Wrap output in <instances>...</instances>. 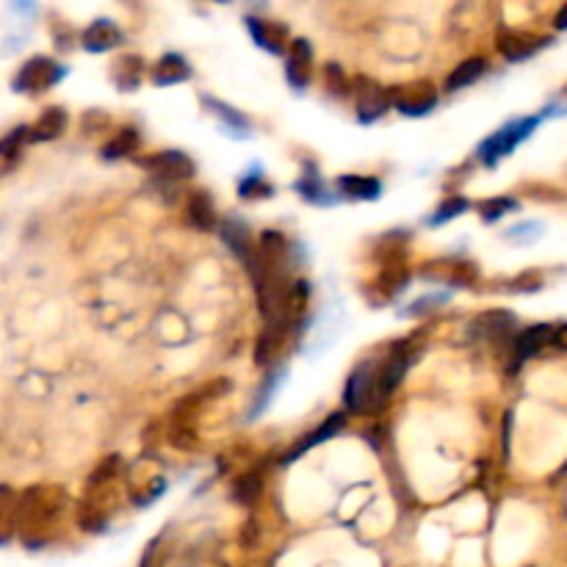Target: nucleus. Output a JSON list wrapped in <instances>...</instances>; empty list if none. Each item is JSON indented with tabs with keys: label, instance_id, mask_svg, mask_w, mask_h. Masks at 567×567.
Here are the masks:
<instances>
[{
	"label": "nucleus",
	"instance_id": "f257e3e1",
	"mask_svg": "<svg viewBox=\"0 0 567 567\" xmlns=\"http://www.w3.org/2000/svg\"><path fill=\"white\" fill-rule=\"evenodd\" d=\"M385 394L380 385V362H360L352 376L346 380V391H343V404L349 413L354 415H371L383 407Z\"/></svg>",
	"mask_w": 567,
	"mask_h": 567
},
{
	"label": "nucleus",
	"instance_id": "f03ea898",
	"mask_svg": "<svg viewBox=\"0 0 567 567\" xmlns=\"http://www.w3.org/2000/svg\"><path fill=\"white\" fill-rule=\"evenodd\" d=\"M64 493L58 488H28L20 496L17 518L26 529H42L45 523H53L61 512Z\"/></svg>",
	"mask_w": 567,
	"mask_h": 567
},
{
	"label": "nucleus",
	"instance_id": "7ed1b4c3",
	"mask_svg": "<svg viewBox=\"0 0 567 567\" xmlns=\"http://www.w3.org/2000/svg\"><path fill=\"white\" fill-rule=\"evenodd\" d=\"M61 78H64V67L58 61H53L47 56H34L15 75V91L39 94V91H47L50 86H56Z\"/></svg>",
	"mask_w": 567,
	"mask_h": 567
},
{
	"label": "nucleus",
	"instance_id": "20e7f679",
	"mask_svg": "<svg viewBox=\"0 0 567 567\" xmlns=\"http://www.w3.org/2000/svg\"><path fill=\"white\" fill-rule=\"evenodd\" d=\"M537 122H540V117H526V120H515V122L504 125L499 133H493L488 142L479 144V158L485 163H496L499 158L509 155L537 128Z\"/></svg>",
	"mask_w": 567,
	"mask_h": 567
},
{
	"label": "nucleus",
	"instance_id": "39448f33",
	"mask_svg": "<svg viewBox=\"0 0 567 567\" xmlns=\"http://www.w3.org/2000/svg\"><path fill=\"white\" fill-rule=\"evenodd\" d=\"M391 103L407 117H424L437 106V89L429 80H413L391 89Z\"/></svg>",
	"mask_w": 567,
	"mask_h": 567
},
{
	"label": "nucleus",
	"instance_id": "423d86ee",
	"mask_svg": "<svg viewBox=\"0 0 567 567\" xmlns=\"http://www.w3.org/2000/svg\"><path fill=\"white\" fill-rule=\"evenodd\" d=\"M354 94H357L354 111H357V120H360L362 125L376 122L380 117H385V111L394 106V103H391V91H385L380 83H373V80H368V78H357V83H354Z\"/></svg>",
	"mask_w": 567,
	"mask_h": 567
},
{
	"label": "nucleus",
	"instance_id": "0eeeda50",
	"mask_svg": "<svg viewBox=\"0 0 567 567\" xmlns=\"http://www.w3.org/2000/svg\"><path fill=\"white\" fill-rule=\"evenodd\" d=\"M139 163L150 172H155L158 177H166V180H188L194 177V161L188 158L185 152L180 150H163V152H155L150 158H139Z\"/></svg>",
	"mask_w": 567,
	"mask_h": 567
},
{
	"label": "nucleus",
	"instance_id": "6e6552de",
	"mask_svg": "<svg viewBox=\"0 0 567 567\" xmlns=\"http://www.w3.org/2000/svg\"><path fill=\"white\" fill-rule=\"evenodd\" d=\"M548 45V37H534V34H523V31H499L496 37V47L507 61H526L534 53H540Z\"/></svg>",
	"mask_w": 567,
	"mask_h": 567
},
{
	"label": "nucleus",
	"instance_id": "1a4fd4ad",
	"mask_svg": "<svg viewBox=\"0 0 567 567\" xmlns=\"http://www.w3.org/2000/svg\"><path fill=\"white\" fill-rule=\"evenodd\" d=\"M518 319L507 310H488L477 316L474 321V335L490 341V343H504L509 338H518Z\"/></svg>",
	"mask_w": 567,
	"mask_h": 567
},
{
	"label": "nucleus",
	"instance_id": "9d476101",
	"mask_svg": "<svg viewBox=\"0 0 567 567\" xmlns=\"http://www.w3.org/2000/svg\"><path fill=\"white\" fill-rule=\"evenodd\" d=\"M421 277L432 282H454V286H470L477 279V266L467 260H432L421 268Z\"/></svg>",
	"mask_w": 567,
	"mask_h": 567
},
{
	"label": "nucleus",
	"instance_id": "9b49d317",
	"mask_svg": "<svg viewBox=\"0 0 567 567\" xmlns=\"http://www.w3.org/2000/svg\"><path fill=\"white\" fill-rule=\"evenodd\" d=\"M247 28H249L257 47H263L274 56L286 53V45H289V28L286 26L271 23V20H260V17H247Z\"/></svg>",
	"mask_w": 567,
	"mask_h": 567
},
{
	"label": "nucleus",
	"instance_id": "f8f14e48",
	"mask_svg": "<svg viewBox=\"0 0 567 567\" xmlns=\"http://www.w3.org/2000/svg\"><path fill=\"white\" fill-rule=\"evenodd\" d=\"M80 42H83V47H86L89 53H106V50L122 45V31H120V26L111 23V20H94V23L83 31Z\"/></svg>",
	"mask_w": 567,
	"mask_h": 567
},
{
	"label": "nucleus",
	"instance_id": "ddd939ff",
	"mask_svg": "<svg viewBox=\"0 0 567 567\" xmlns=\"http://www.w3.org/2000/svg\"><path fill=\"white\" fill-rule=\"evenodd\" d=\"M310 61H313V47L308 39H294L286 61V75L294 83V89H305L310 80Z\"/></svg>",
	"mask_w": 567,
	"mask_h": 567
},
{
	"label": "nucleus",
	"instance_id": "4468645a",
	"mask_svg": "<svg viewBox=\"0 0 567 567\" xmlns=\"http://www.w3.org/2000/svg\"><path fill=\"white\" fill-rule=\"evenodd\" d=\"M556 338V327L553 324H534L523 332H518L512 349H515V357L518 360H526V357H534L537 352H542L545 346H551Z\"/></svg>",
	"mask_w": 567,
	"mask_h": 567
},
{
	"label": "nucleus",
	"instance_id": "2eb2a0df",
	"mask_svg": "<svg viewBox=\"0 0 567 567\" xmlns=\"http://www.w3.org/2000/svg\"><path fill=\"white\" fill-rule=\"evenodd\" d=\"M192 78V67L180 53H166L155 67H152V80L158 86H174Z\"/></svg>",
	"mask_w": 567,
	"mask_h": 567
},
{
	"label": "nucleus",
	"instance_id": "dca6fc26",
	"mask_svg": "<svg viewBox=\"0 0 567 567\" xmlns=\"http://www.w3.org/2000/svg\"><path fill=\"white\" fill-rule=\"evenodd\" d=\"M338 188H341V194H346L352 200H376L383 192V183L376 177L343 174V177H338Z\"/></svg>",
	"mask_w": 567,
	"mask_h": 567
},
{
	"label": "nucleus",
	"instance_id": "f3484780",
	"mask_svg": "<svg viewBox=\"0 0 567 567\" xmlns=\"http://www.w3.org/2000/svg\"><path fill=\"white\" fill-rule=\"evenodd\" d=\"M185 214H188V219H192L194 227H200V230H205V233L214 230L216 222H219L216 208H214V200L208 197V192H194L192 200H188Z\"/></svg>",
	"mask_w": 567,
	"mask_h": 567
},
{
	"label": "nucleus",
	"instance_id": "a211bd4d",
	"mask_svg": "<svg viewBox=\"0 0 567 567\" xmlns=\"http://www.w3.org/2000/svg\"><path fill=\"white\" fill-rule=\"evenodd\" d=\"M64 128H67V114L58 106H53L31 125V139L28 142H53L64 133Z\"/></svg>",
	"mask_w": 567,
	"mask_h": 567
},
{
	"label": "nucleus",
	"instance_id": "6ab92c4d",
	"mask_svg": "<svg viewBox=\"0 0 567 567\" xmlns=\"http://www.w3.org/2000/svg\"><path fill=\"white\" fill-rule=\"evenodd\" d=\"M142 72H144V61H142V56H120V58L114 61L111 78L117 80V86H120L122 91H131V89L139 86Z\"/></svg>",
	"mask_w": 567,
	"mask_h": 567
},
{
	"label": "nucleus",
	"instance_id": "aec40b11",
	"mask_svg": "<svg viewBox=\"0 0 567 567\" xmlns=\"http://www.w3.org/2000/svg\"><path fill=\"white\" fill-rule=\"evenodd\" d=\"M343 424H346V418H343L341 413L330 415V418H327V421H324V424H321L313 435H308V437H305V440H302V443H299L291 454H286V462H294V459H297L299 454H305L308 448H313V446H319V443H324V440L335 437V435L343 429Z\"/></svg>",
	"mask_w": 567,
	"mask_h": 567
},
{
	"label": "nucleus",
	"instance_id": "412c9836",
	"mask_svg": "<svg viewBox=\"0 0 567 567\" xmlns=\"http://www.w3.org/2000/svg\"><path fill=\"white\" fill-rule=\"evenodd\" d=\"M485 69H488V61H485V58H479V56L467 58V61H462V64H459V67L448 75L446 89H448V91H459L462 86L477 83V80L485 75Z\"/></svg>",
	"mask_w": 567,
	"mask_h": 567
},
{
	"label": "nucleus",
	"instance_id": "4be33fe9",
	"mask_svg": "<svg viewBox=\"0 0 567 567\" xmlns=\"http://www.w3.org/2000/svg\"><path fill=\"white\" fill-rule=\"evenodd\" d=\"M203 103L208 106V111H214L219 120H222V125L227 128V131H233L236 136H249V120L244 117V114H238L233 106H227V103H222V100H214V98H203Z\"/></svg>",
	"mask_w": 567,
	"mask_h": 567
},
{
	"label": "nucleus",
	"instance_id": "5701e85b",
	"mask_svg": "<svg viewBox=\"0 0 567 567\" xmlns=\"http://www.w3.org/2000/svg\"><path fill=\"white\" fill-rule=\"evenodd\" d=\"M136 147H139V133H136L133 128H122V131L103 147V158H106V161H117V158L131 155Z\"/></svg>",
	"mask_w": 567,
	"mask_h": 567
},
{
	"label": "nucleus",
	"instance_id": "b1692460",
	"mask_svg": "<svg viewBox=\"0 0 567 567\" xmlns=\"http://www.w3.org/2000/svg\"><path fill=\"white\" fill-rule=\"evenodd\" d=\"M26 139H31V128H28V125L15 128V131L4 139V144H0V155H4V163H6V166L17 158V152L23 150V142H26Z\"/></svg>",
	"mask_w": 567,
	"mask_h": 567
},
{
	"label": "nucleus",
	"instance_id": "393cba45",
	"mask_svg": "<svg viewBox=\"0 0 567 567\" xmlns=\"http://www.w3.org/2000/svg\"><path fill=\"white\" fill-rule=\"evenodd\" d=\"M515 208H518V203L512 197H493V200H485L479 205V214H482L485 222H499L501 216H507Z\"/></svg>",
	"mask_w": 567,
	"mask_h": 567
},
{
	"label": "nucleus",
	"instance_id": "a878e982",
	"mask_svg": "<svg viewBox=\"0 0 567 567\" xmlns=\"http://www.w3.org/2000/svg\"><path fill=\"white\" fill-rule=\"evenodd\" d=\"M260 496V479L257 477H241L233 488V499L238 504H252Z\"/></svg>",
	"mask_w": 567,
	"mask_h": 567
},
{
	"label": "nucleus",
	"instance_id": "bb28decb",
	"mask_svg": "<svg viewBox=\"0 0 567 567\" xmlns=\"http://www.w3.org/2000/svg\"><path fill=\"white\" fill-rule=\"evenodd\" d=\"M462 211H467V200H462V197H451V200H446L437 211H435V216L429 219V225H443V222H451L457 214H462Z\"/></svg>",
	"mask_w": 567,
	"mask_h": 567
},
{
	"label": "nucleus",
	"instance_id": "cd10ccee",
	"mask_svg": "<svg viewBox=\"0 0 567 567\" xmlns=\"http://www.w3.org/2000/svg\"><path fill=\"white\" fill-rule=\"evenodd\" d=\"M238 194H241V197H271V185H268V183H263L257 174H252V177L241 180V185H238Z\"/></svg>",
	"mask_w": 567,
	"mask_h": 567
},
{
	"label": "nucleus",
	"instance_id": "c85d7f7f",
	"mask_svg": "<svg viewBox=\"0 0 567 567\" xmlns=\"http://www.w3.org/2000/svg\"><path fill=\"white\" fill-rule=\"evenodd\" d=\"M443 302H446V294H443V297H426V299H418V302H413L410 310H404V316H421V313H429V310H435V308L443 305Z\"/></svg>",
	"mask_w": 567,
	"mask_h": 567
},
{
	"label": "nucleus",
	"instance_id": "c756f323",
	"mask_svg": "<svg viewBox=\"0 0 567 567\" xmlns=\"http://www.w3.org/2000/svg\"><path fill=\"white\" fill-rule=\"evenodd\" d=\"M553 346H559V349H564V352H567V324H559V327H556Z\"/></svg>",
	"mask_w": 567,
	"mask_h": 567
},
{
	"label": "nucleus",
	"instance_id": "7c9ffc66",
	"mask_svg": "<svg viewBox=\"0 0 567 567\" xmlns=\"http://www.w3.org/2000/svg\"><path fill=\"white\" fill-rule=\"evenodd\" d=\"M553 26L559 28V31H567V4L559 9V15H556V20H553Z\"/></svg>",
	"mask_w": 567,
	"mask_h": 567
}]
</instances>
